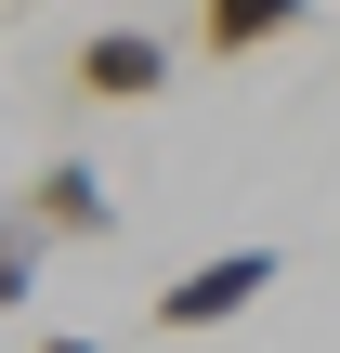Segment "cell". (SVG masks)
Returning a JSON list of instances; mask_svg holds the SVG:
<instances>
[{"instance_id":"5b68a950","label":"cell","mask_w":340,"mask_h":353,"mask_svg":"<svg viewBox=\"0 0 340 353\" xmlns=\"http://www.w3.org/2000/svg\"><path fill=\"white\" fill-rule=\"evenodd\" d=\"M39 262H52V236L0 196V314H26V288H39Z\"/></svg>"},{"instance_id":"277c9868","label":"cell","mask_w":340,"mask_h":353,"mask_svg":"<svg viewBox=\"0 0 340 353\" xmlns=\"http://www.w3.org/2000/svg\"><path fill=\"white\" fill-rule=\"evenodd\" d=\"M197 39H210L223 65H236V52H275V39H301V0H210Z\"/></svg>"},{"instance_id":"3957f363","label":"cell","mask_w":340,"mask_h":353,"mask_svg":"<svg viewBox=\"0 0 340 353\" xmlns=\"http://www.w3.org/2000/svg\"><path fill=\"white\" fill-rule=\"evenodd\" d=\"M13 210H26L52 249H66V236H118V196H105V170H92V157H52L39 183H13Z\"/></svg>"},{"instance_id":"7a4b0ae2","label":"cell","mask_w":340,"mask_h":353,"mask_svg":"<svg viewBox=\"0 0 340 353\" xmlns=\"http://www.w3.org/2000/svg\"><path fill=\"white\" fill-rule=\"evenodd\" d=\"M66 79H79L92 105H144V92H170V39H157V26H92Z\"/></svg>"},{"instance_id":"8992f818","label":"cell","mask_w":340,"mask_h":353,"mask_svg":"<svg viewBox=\"0 0 340 353\" xmlns=\"http://www.w3.org/2000/svg\"><path fill=\"white\" fill-rule=\"evenodd\" d=\"M39 353H105V341H79V327H52V341H39Z\"/></svg>"},{"instance_id":"6da1fadb","label":"cell","mask_w":340,"mask_h":353,"mask_svg":"<svg viewBox=\"0 0 340 353\" xmlns=\"http://www.w3.org/2000/svg\"><path fill=\"white\" fill-rule=\"evenodd\" d=\"M275 288V249H223V262H183L170 288H157V327L183 341V327H223V314H249Z\"/></svg>"}]
</instances>
